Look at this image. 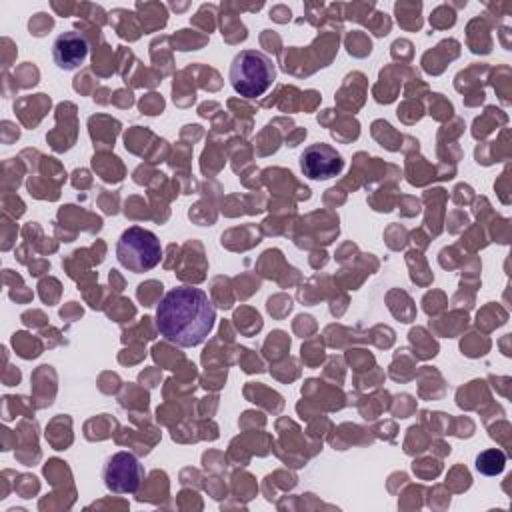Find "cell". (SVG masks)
Returning <instances> with one entry per match:
<instances>
[{"mask_svg":"<svg viewBox=\"0 0 512 512\" xmlns=\"http://www.w3.org/2000/svg\"><path fill=\"white\" fill-rule=\"evenodd\" d=\"M216 310L208 294L192 286L168 290L156 308V328L164 340L192 348L202 344L212 332Z\"/></svg>","mask_w":512,"mask_h":512,"instance_id":"1","label":"cell"},{"mask_svg":"<svg viewBox=\"0 0 512 512\" xmlns=\"http://www.w3.org/2000/svg\"><path fill=\"white\" fill-rule=\"evenodd\" d=\"M230 86L244 98L262 96L276 80L272 58L260 50H240L228 70Z\"/></svg>","mask_w":512,"mask_h":512,"instance_id":"2","label":"cell"},{"mask_svg":"<svg viewBox=\"0 0 512 512\" xmlns=\"http://www.w3.org/2000/svg\"><path fill=\"white\" fill-rule=\"evenodd\" d=\"M116 258L122 268L142 274L160 264L162 244L152 230L142 226L126 228L116 242Z\"/></svg>","mask_w":512,"mask_h":512,"instance_id":"3","label":"cell"},{"mask_svg":"<svg viewBox=\"0 0 512 512\" xmlns=\"http://www.w3.org/2000/svg\"><path fill=\"white\" fill-rule=\"evenodd\" d=\"M144 466L126 450H120L106 458L102 466V482L114 494H134L144 480Z\"/></svg>","mask_w":512,"mask_h":512,"instance_id":"4","label":"cell"},{"mask_svg":"<svg viewBox=\"0 0 512 512\" xmlns=\"http://www.w3.org/2000/svg\"><path fill=\"white\" fill-rule=\"evenodd\" d=\"M298 162H300V170L310 180L334 178L344 168L342 154L326 142H314V144L306 146L304 152L300 154Z\"/></svg>","mask_w":512,"mask_h":512,"instance_id":"5","label":"cell"},{"mask_svg":"<svg viewBox=\"0 0 512 512\" xmlns=\"http://www.w3.org/2000/svg\"><path fill=\"white\" fill-rule=\"evenodd\" d=\"M88 58V42L76 32L68 30L54 38L52 42V60L60 70H76Z\"/></svg>","mask_w":512,"mask_h":512,"instance_id":"6","label":"cell"},{"mask_svg":"<svg viewBox=\"0 0 512 512\" xmlns=\"http://www.w3.org/2000/svg\"><path fill=\"white\" fill-rule=\"evenodd\" d=\"M504 464H506V454L498 448H490V450H484L476 456V470L484 476H496L504 470Z\"/></svg>","mask_w":512,"mask_h":512,"instance_id":"7","label":"cell"}]
</instances>
